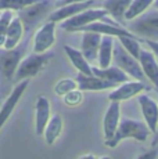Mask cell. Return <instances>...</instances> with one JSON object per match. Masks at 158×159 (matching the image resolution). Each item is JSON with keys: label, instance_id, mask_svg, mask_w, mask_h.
I'll use <instances>...</instances> for the list:
<instances>
[{"label": "cell", "instance_id": "obj_17", "mask_svg": "<svg viewBox=\"0 0 158 159\" xmlns=\"http://www.w3.org/2000/svg\"><path fill=\"white\" fill-rule=\"evenodd\" d=\"M130 2L132 0H104L101 3V7L107 11L108 15H111L112 20H115V22L125 28L128 24L125 20V11Z\"/></svg>", "mask_w": 158, "mask_h": 159}, {"label": "cell", "instance_id": "obj_11", "mask_svg": "<svg viewBox=\"0 0 158 159\" xmlns=\"http://www.w3.org/2000/svg\"><path fill=\"white\" fill-rule=\"evenodd\" d=\"M147 84L144 82H140V80H128V82H123L121 83L119 87H117L115 90H112L110 94H108V98L110 101H126V100L132 98V97L137 96L140 94L142 91L144 90H148Z\"/></svg>", "mask_w": 158, "mask_h": 159}, {"label": "cell", "instance_id": "obj_26", "mask_svg": "<svg viewBox=\"0 0 158 159\" xmlns=\"http://www.w3.org/2000/svg\"><path fill=\"white\" fill-rule=\"evenodd\" d=\"M38 2H40V0H0V11H20Z\"/></svg>", "mask_w": 158, "mask_h": 159}, {"label": "cell", "instance_id": "obj_10", "mask_svg": "<svg viewBox=\"0 0 158 159\" xmlns=\"http://www.w3.org/2000/svg\"><path fill=\"white\" fill-rule=\"evenodd\" d=\"M28 84H29V79H24V80L18 82L16 86H14L13 90L10 91V94L7 96L6 101L3 102L2 108H0V130H2V127L6 125V122H7V119L11 116V114H13L14 108L17 107L18 101L21 100V97H22L24 91L26 90Z\"/></svg>", "mask_w": 158, "mask_h": 159}, {"label": "cell", "instance_id": "obj_7", "mask_svg": "<svg viewBox=\"0 0 158 159\" xmlns=\"http://www.w3.org/2000/svg\"><path fill=\"white\" fill-rule=\"evenodd\" d=\"M105 15L108 14L104 8H99V7L87 8V10H83L81 13L64 20L61 22V28L65 32H79V29L83 28L85 25H89V24L95 22V21H100Z\"/></svg>", "mask_w": 158, "mask_h": 159}, {"label": "cell", "instance_id": "obj_8", "mask_svg": "<svg viewBox=\"0 0 158 159\" xmlns=\"http://www.w3.org/2000/svg\"><path fill=\"white\" fill-rule=\"evenodd\" d=\"M101 3H99L97 0H85V2H75V3H68V4H64L57 7L56 10H53L47 17V21H54V22H58V21H64L67 18L72 17V15L81 13L83 10L87 8H93V7H100Z\"/></svg>", "mask_w": 158, "mask_h": 159}, {"label": "cell", "instance_id": "obj_33", "mask_svg": "<svg viewBox=\"0 0 158 159\" xmlns=\"http://www.w3.org/2000/svg\"><path fill=\"white\" fill-rule=\"evenodd\" d=\"M79 159H96V158H95V155L89 154V155H83V157H81Z\"/></svg>", "mask_w": 158, "mask_h": 159}, {"label": "cell", "instance_id": "obj_1", "mask_svg": "<svg viewBox=\"0 0 158 159\" xmlns=\"http://www.w3.org/2000/svg\"><path fill=\"white\" fill-rule=\"evenodd\" d=\"M32 35L33 33L26 35L25 39L21 40L14 48L6 50L0 47V98H4L7 96L8 84L13 82L18 64L28 53Z\"/></svg>", "mask_w": 158, "mask_h": 159}, {"label": "cell", "instance_id": "obj_27", "mask_svg": "<svg viewBox=\"0 0 158 159\" xmlns=\"http://www.w3.org/2000/svg\"><path fill=\"white\" fill-rule=\"evenodd\" d=\"M75 89H78V83L75 79H61V80H58L56 83V86H54V93L57 94V96H65L67 93H69V91L75 90Z\"/></svg>", "mask_w": 158, "mask_h": 159}, {"label": "cell", "instance_id": "obj_20", "mask_svg": "<svg viewBox=\"0 0 158 159\" xmlns=\"http://www.w3.org/2000/svg\"><path fill=\"white\" fill-rule=\"evenodd\" d=\"M22 36H24L22 22H21V20L18 17H13L10 25H8L7 33H6V39H4V43H3V48H6V50L14 48L21 40H22Z\"/></svg>", "mask_w": 158, "mask_h": 159}, {"label": "cell", "instance_id": "obj_34", "mask_svg": "<svg viewBox=\"0 0 158 159\" xmlns=\"http://www.w3.org/2000/svg\"><path fill=\"white\" fill-rule=\"evenodd\" d=\"M151 7H153V8H157V10H158V0H154V2H153V6H151Z\"/></svg>", "mask_w": 158, "mask_h": 159}, {"label": "cell", "instance_id": "obj_30", "mask_svg": "<svg viewBox=\"0 0 158 159\" xmlns=\"http://www.w3.org/2000/svg\"><path fill=\"white\" fill-rule=\"evenodd\" d=\"M158 157V151L157 149H148V151H146V152H143L142 155H139L136 159H157Z\"/></svg>", "mask_w": 158, "mask_h": 159}, {"label": "cell", "instance_id": "obj_6", "mask_svg": "<svg viewBox=\"0 0 158 159\" xmlns=\"http://www.w3.org/2000/svg\"><path fill=\"white\" fill-rule=\"evenodd\" d=\"M112 60L115 62V66L122 69L128 76L133 78L135 80H140V82L146 80V76L142 71L139 61L135 57L130 56L122 47V44L118 42V39L114 42V47H112Z\"/></svg>", "mask_w": 158, "mask_h": 159}, {"label": "cell", "instance_id": "obj_13", "mask_svg": "<svg viewBox=\"0 0 158 159\" xmlns=\"http://www.w3.org/2000/svg\"><path fill=\"white\" fill-rule=\"evenodd\" d=\"M75 80L78 83V89L82 91H100V90L114 89L115 86H118V84L107 82L96 75H83L81 72L77 75Z\"/></svg>", "mask_w": 158, "mask_h": 159}, {"label": "cell", "instance_id": "obj_21", "mask_svg": "<svg viewBox=\"0 0 158 159\" xmlns=\"http://www.w3.org/2000/svg\"><path fill=\"white\" fill-rule=\"evenodd\" d=\"M92 73L115 84H119V83L129 80V76L122 69L118 68V66H108V68H104V69L97 68V66H92Z\"/></svg>", "mask_w": 158, "mask_h": 159}, {"label": "cell", "instance_id": "obj_23", "mask_svg": "<svg viewBox=\"0 0 158 159\" xmlns=\"http://www.w3.org/2000/svg\"><path fill=\"white\" fill-rule=\"evenodd\" d=\"M64 127V119L60 114L53 115L50 119H49L46 127H44V137H46V143L49 145H53L56 143V140L60 137Z\"/></svg>", "mask_w": 158, "mask_h": 159}, {"label": "cell", "instance_id": "obj_3", "mask_svg": "<svg viewBox=\"0 0 158 159\" xmlns=\"http://www.w3.org/2000/svg\"><path fill=\"white\" fill-rule=\"evenodd\" d=\"M148 136H150V130H148L146 123L133 120V119L129 118H123L119 119L115 134L108 141H105V145L110 147V148H114L125 139H135L136 141H146L148 139Z\"/></svg>", "mask_w": 158, "mask_h": 159}, {"label": "cell", "instance_id": "obj_15", "mask_svg": "<svg viewBox=\"0 0 158 159\" xmlns=\"http://www.w3.org/2000/svg\"><path fill=\"white\" fill-rule=\"evenodd\" d=\"M103 35L95 32H83L82 35V43H81V53L86 58L89 64H93L97 60V51L101 42Z\"/></svg>", "mask_w": 158, "mask_h": 159}, {"label": "cell", "instance_id": "obj_32", "mask_svg": "<svg viewBox=\"0 0 158 159\" xmlns=\"http://www.w3.org/2000/svg\"><path fill=\"white\" fill-rule=\"evenodd\" d=\"M156 136H154V140H153V147H156L158 144V126H157V130H156Z\"/></svg>", "mask_w": 158, "mask_h": 159}, {"label": "cell", "instance_id": "obj_2", "mask_svg": "<svg viewBox=\"0 0 158 159\" xmlns=\"http://www.w3.org/2000/svg\"><path fill=\"white\" fill-rule=\"evenodd\" d=\"M54 7H56V0H40L18 11L17 17L22 22L24 32L26 35L33 33L38 25H40L44 20H47L49 14L53 11Z\"/></svg>", "mask_w": 158, "mask_h": 159}, {"label": "cell", "instance_id": "obj_24", "mask_svg": "<svg viewBox=\"0 0 158 159\" xmlns=\"http://www.w3.org/2000/svg\"><path fill=\"white\" fill-rule=\"evenodd\" d=\"M153 2L154 0H132L125 11V20L126 21L135 20L136 17H139L144 11H147L153 6Z\"/></svg>", "mask_w": 158, "mask_h": 159}, {"label": "cell", "instance_id": "obj_35", "mask_svg": "<svg viewBox=\"0 0 158 159\" xmlns=\"http://www.w3.org/2000/svg\"><path fill=\"white\" fill-rule=\"evenodd\" d=\"M100 159H111L110 157H103V158H100Z\"/></svg>", "mask_w": 158, "mask_h": 159}, {"label": "cell", "instance_id": "obj_25", "mask_svg": "<svg viewBox=\"0 0 158 159\" xmlns=\"http://www.w3.org/2000/svg\"><path fill=\"white\" fill-rule=\"evenodd\" d=\"M117 39H118V42L122 44V47L125 48L128 53L137 60V58H139V53H140V50H142L140 42H143V39L129 38V36H119V38H117Z\"/></svg>", "mask_w": 158, "mask_h": 159}, {"label": "cell", "instance_id": "obj_22", "mask_svg": "<svg viewBox=\"0 0 158 159\" xmlns=\"http://www.w3.org/2000/svg\"><path fill=\"white\" fill-rule=\"evenodd\" d=\"M64 51H65V54L68 56L71 64L78 69L79 72L83 73V75H93L92 66H90V64L86 61V58L83 57V54L81 53V50H77V48L65 44L64 46Z\"/></svg>", "mask_w": 158, "mask_h": 159}, {"label": "cell", "instance_id": "obj_5", "mask_svg": "<svg viewBox=\"0 0 158 159\" xmlns=\"http://www.w3.org/2000/svg\"><path fill=\"white\" fill-rule=\"evenodd\" d=\"M125 28L140 39L158 42V10L154 8L150 11H144L129 24H126Z\"/></svg>", "mask_w": 158, "mask_h": 159}, {"label": "cell", "instance_id": "obj_29", "mask_svg": "<svg viewBox=\"0 0 158 159\" xmlns=\"http://www.w3.org/2000/svg\"><path fill=\"white\" fill-rule=\"evenodd\" d=\"M64 97V104L68 107H77L79 105L82 101H83V91L79 90V89H75V90L67 93Z\"/></svg>", "mask_w": 158, "mask_h": 159}, {"label": "cell", "instance_id": "obj_12", "mask_svg": "<svg viewBox=\"0 0 158 159\" xmlns=\"http://www.w3.org/2000/svg\"><path fill=\"white\" fill-rule=\"evenodd\" d=\"M137 61L140 64V68L144 73V76L154 84V87L158 91V62L156 56L151 51L142 48L140 53H139Z\"/></svg>", "mask_w": 158, "mask_h": 159}, {"label": "cell", "instance_id": "obj_4", "mask_svg": "<svg viewBox=\"0 0 158 159\" xmlns=\"http://www.w3.org/2000/svg\"><path fill=\"white\" fill-rule=\"evenodd\" d=\"M54 58V53H32L29 56H25L21 60V62L18 64L17 71L14 73V83L24 80V79H31L33 76H36L38 73H40L44 68L47 66V64Z\"/></svg>", "mask_w": 158, "mask_h": 159}, {"label": "cell", "instance_id": "obj_18", "mask_svg": "<svg viewBox=\"0 0 158 159\" xmlns=\"http://www.w3.org/2000/svg\"><path fill=\"white\" fill-rule=\"evenodd\" d=\"M49 119H50V102L44 96H39L36 100V116H35V133L42 136Z\"/></svg>", "mask_w": 158, "mask_h": 159}, {"label": "cell", "instance_id": "obj_19", "mask_svg": "<svg viewBox=\"0 0 158 159\" xmlns=\"http://www.w3.org/2000/svg\"><path fill=\"white\" fill-rule=\"evenodd\" d=\"M114 36H108V35H103L101 42L99 46V51H97V68H108L112 62V47H114Z\"/></svg>", "mask_w": 158, "mask_h": 159}, {"label": "cell", "instance_id": "obj_9", "mask_svg": "<svg viewBox=\"0 0 158 159\" xmlns=\"http://www.w3.org/2000/svg\"><path fill=\"white\" fill-rule=\"evenodd\" d=\"M56 24L54 21H46L36 29L33 35V53H44L56 42Z\"/></svg>", "mask_w": 158, "mask_h": 159}, {"label": "cell", "instance_id": "obj_16", "mask_svg": "<svg viewBox=\"0 0 158 159\" xmlns=\"http://www.w3.org/2000/svg\"><path fill=\"white\" fill-rule=\"evenodd\" d=\"M119 101H111L107 112L104 115L103 120V129H104V140L108 141L112 136L115 134V130L118 127L121 119V105Z\"/></svg>", "mask_w": 158, "mask_h": 159}, {"label": "cell", "instance_id": "obj_28", "mask_svg": "<svg viewBox=\"0 0 158 159\" xmlns=\"http://www.w3.org/2000/svg\"><path fill=\"white\" fill-rule=\"evenodd\" d=\"M13 17H14V14H13V11H10V10H4L0 14V47H3V43H4V39H6V33H7L8 25H10Z\"/></svg>", "mask_w": 158, "mask_h": 159}, {"label": "cell", "instance_id": "obj_31", "mask_svg": "<svg viewBox=\"0 0 158 159\" xmlns=\"http://www.w3.org/2000/svg\"><path fill=\"white\" fill-rule=\"evenodd\" d=\"M143 42H144L146 44L150 47L151 53L154 54L157 58H158V42H154V40H148V39H143Z\"/></svg>", "mask_w": 158, "mask_h": 159}, {"label": "cell", "instance_id": "obj_14", "mask_svg": "<svg viewBox=\"0 0 158 159\" xmlns=\"http://www.w3.org/2000/svg\"><path fill=\"white\" fill-rule=\"evenodd\" d=\"M139 105L142 108V114L144 116L150 133H156L158 126V102H156L148 96H139Z\"/></svg>", "mask_w": 158, "mask_h": 159}]
</instances>
